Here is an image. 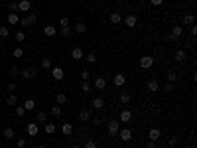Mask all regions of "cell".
Listing matches in <instances>:
<instances>
[{"label":"cell","mask_w":197,"mask_h":148,"mask_svg":"<svg viewBox=\"0 0 197 148\" xmlns=\"http://www.w3.org/2000/svg\"><path fill=\"white\" fill-rule=\"evenodd\" d=\"M10 73H12V75H18V73H20V69H18L16 65H12V67H10Z\"/></svg>","instance_id":"obj_48"},{"label":"cell","mask_w":197,"mask_h":148,"mask_svg":"<svg viewBox=\"0 0 197 148\" xmlns=\"http://www.w3.org/2000/svg\"><path fill=\"white\" fill-rule=\"evenodd\" d=\"M87 61H89V63H95V61H97V56H95V53L91 52L89 56H87Z\"/></svg>","instance_id":"obj_46"},{"label":"cell","mask_w":197,"mask_h":148,"mask_svg":"<svg viewBox=\"0 0 197 148\" xmlns=\"http://www.w3.org/2000/svg\"><path fill=\"white\" fill-rule=\"evenodd\" d=\"M178 144V138H170V146H175Z\"/></svg>","instance_id":"obj_54"},{"label":"cell","mask_w":197,"mask_h":148,"mask_svg":"<svg viewBox=\"0 0 197 148\" xmlns=\"http://www.w3.org/2000/svg\"><path fill=\"white\" fill-rule=\"evenodd\" d=\"M111 22L112 24H120L122 22V14H120V12H112L111 14Z\"/></svg>","instance_id":"obj_20"},{"label":"cell","mask_w":197,"mask_h":148,"mask_svg":"<svg viewBox=\"0 0 197 148\" xmlns=\"http://www.w3.org/2000/svg\"><path fill=\"white\" fill-rule=\"evenodd\" d=\"M118 101H120V105H128V103H130V93L122 91V93L118 95Z\"/></svg>","instance_id":"obj_14"},{"label":"cell","mask_w":197,"mask_h":148,"mask_svg":"<svg viewBox=\"0 0 197 148\" xmlns=\"http://www.w3.org/2000/svg\"><path fill=\"white\" fill-rule=\"evenodd\" d=\"M16 103H18V97H16V93H10L6 99V105L8 107H16Z\"/></svg>","instance_id":"obj_17"},{"label":"cell","mask_w":197,"mask_h":148,"mask_svg":"<svg viewBox=\"0 0 197 148\" xmlns=\"http://www.w3.org/2000/svg\"><path fill=\"white\" fill-rule=\"evenodd\" d=\"M16 146H18V148H24V146H26V138H18V140H16Z\"/></svg>","instance_id":"obj_45"},{"label":"cell","mask_w":197,"mask_h":148,"mask_svg":"<svg viewBox=\"0 0 197 148\" xmlns=\"http://www.w3.org/2000/svg\"><path fill=\"white\" fill-rule=\"evenodd\" d=\"M61 132H63V134H65V136H69V134H71V132H73V126H71V125H69V122H67V125H63V126H61Z\"/></svg>","instance_id":"obj_28"},{"label":"cell","mask_w":197,"mask_h":148,"mask_svg":"<svg viewBox=\"0 0 197 148\" xmlns=\"http://www.w3.org/2000/svg\"><path fill=\"white\" fill-rule=\"evenodd\" d=\"M8 34H10V30H8V26H0V38H6Z\"/></svg>","instance_id":"obj_36"},{"label":"cell","mask_w":197,"mask_h":148,"mask_svg":"<svg viewBox=\"0 0 197 148\" xmlns=\"http://www.w3.org/2000/svg\"><path fill=\"white\" fill-rule=\"evenodd\" d=\"M189 32H191V36H197V26H195V24H191V26H189Z\"/></svg>","instance_id":"obj_47"},{"label":"cell","mask_w":197,"mask_h":148,"mask_svg":"<svg viewBox=\"0 0 197 148\" xmlns=\"http://www.w3.org/2000/svg\"><path fill=\"white\" fill-rule=\"evenodd\" d=\"M24 40H26L24 32H16V42H24Z\"/></svg>","instance_id":"obj_43"},{"label":"cell","mask_w":197,"mask_h":148,"mask_svg":"<svg viewBox=\"0 0 197 148\" xmlns=\"http://www.w3.org/2000/svg\"><path fill=\"white\" fill-rule=\"evenodd\" d=\"M22 77H24V79H33V77H36V69H33V67L24 69V71H22Z\"/></svg>","instance_id":"obj_13"},{"label":"cell","mask_w":197,"mask_h":148,"mask_svg":"<svg viewBox=\"0 0 197 148\" xmlns=\"http://www.w3.org/2000/svg\"><path fill=\"white\" fill-rule=\"evenodd\" d=\"M24 113H26L24 107H16V117H24Z\"/></svg>","instance_id":"obj_44"},{"label":"cell","mask_w":197,"mask_h":148,"mask_svg":"<svg viewBox=\"0 0 197 148\" xmlns=\"http://www.w3.org/2000/svg\"><path fill=\"white\" fill-rule=\"evenodd\" d=\"M26 130H28V134H30V136H37V132H40V126H37L36 122H28Z\"/></svg>","instance_id":"obj_6"},{"label":"cell","mask_w":197,"mask_h":148,"mask_svg":"<svg viewBox=\"0 0 197 148\" xmlns=\"http://www.w3.org/2000/svg\"><path fill=\"white\" fill-rule=\"evenodd\" d=\"M36 148H45V146H41V144H37V146H36Z\"/></svg>","instance_id":"obj_55"},{"label":"cell","mask_w":197,"mask_h":148,"mask_svg":"<svg viewBox=\"0 0 197 148\" xmlns=\"http://www.w3.org/2000/svg\"><path fill=\"white\" fill-rule=\"evenodd\" d=\"M6 20H8V24H10V26H16V24H20V18H18V14H16V12H10V14L6 16Z\"/></svg>","instance_id":"obj_11"},{"label":"cell","mask_w":197,"mask_h":148,"mask_svg":"<svg viewBox=\"0 0 197 148\" xmlns=\"http://www.w3.org/2000/svg\"><path fill=\"white\" fill-rule=\"evenodd\" d=\"M83 148H97V142H95V140H91V138H89V140L85 142V146H83Z\"/></svg>","instance_id":"obj_40"},{"label":"cell","mask_w":197,"mask_h":148,"mask_svg":"<svg viewBox=\"0 0 197 148\" xmlns=\"http://www.w3.org/2000/svg\"><path fill=\"white\" fill-rule=\"evenodd\" d=\"M51 77L61 81V79H63V69H61V67H51Z\"/></svg>","instance_id":"obj_10"},{"label":"cell","mask_w":197,"mask_h":148,"mask_svg":"<svg viewBox=\"0 0 197 148\" xmlns=\"http://www.w3.org/2000/svg\"><path fill=\"white\" fill-rule=\"evenodd\" d=\"M75 32H77V34H85L87 32V26L83 22H77V24H75Z\"/></svg>","instance_id":"obj_27"},{"label":"cell","mask_w":197,"mask_h":148,"mask_svg":"<svg viewBox=\"0 0 197 148\" xmlns=\"http://www.w3.org/2000/svg\"><path fill=\"white\" fill-rule=\"evenodd\" d=\"M55 101H57V105L61 107V105L67 103V95H65V93H57V95H55Z\"/></svg>","instance_id":"obj_24"},{"label":"cell","mask_w":197,"mask_h":148,"mask_svg":"<svg viewBox=\"0 0 197 148\" xmlns=\"http://www.w3.org/2000/svg\"><path fill=\"white\" fill-rule=\"evenodd\" d=\"M36 118H37V122H45V121H47V115H45V111H40L36 115Z\"/></svg>","instance_id":"obj_33"},{"label":"cell","mask_w":197,"mask_h":148,"mask_svg":"<svg viewBox=\"0 0 197 148\" xmlns=\"http://www.w3.org/2000/svg\"><path fill=\"white\" fill-rule=\"evenodd\" d=\"M181 34H183V26H174V30H171V34H170V40H178Z\"/></svg>","instance_id":"obj_9"},{"label":"cell","mask_w":197,"mask_h":148,"mask_svg":"<svg viewBox=\"0 0 197 148\" xmlns=\"http://www.w3.org/2000/svg\"><path fill=\"white\" fill-rule=\"evenodd\" d=\"M124 24H126L128 28H134V26L138 24V18H136L134 14H130V16H126V18H124Z\"/></svg>","instance_id":"obj_12"},{"label":"cell","mask_w":197,"mask_h":148,"mask_svg":"<svg viewBox=\"0 0 197 148\" xmlns=\"http://www.w3.org/2000/svg\"><path fill=\"white\" fill-rule=\"evenodd\" d=\"M33 107H36V101H33V99H26V103H24V109H26V111H32Z\"/></svg>","instance_id":"obj_29"},{"label":"cell","mask_w":197,"mask_h":148,"mask_svg":"<svg viewBox=\"0 0 197 148\" xmlns=\"http://www.w3.org/2000/svg\"><path fill=\"white\" fill-rule=\"evenodd\" d=\"M146 148H156V142H154V140H150L148 144H146Z\"/></svg>","instance_id":"obj_53"},{"label":"cell","mask_w":197,"mask_h":148,"mask_svg":"<svg viewBox=\"0 0 197 148\" xmlns=\"http://www.w3.org/2000/svg\"><path fill=\"white\" fill-rule=\"evenodd\" d=\"M81 91H83V93H89V91H91V83H89V81H83Z\"/></svg>","instance_id":"obj_38"},{"label":"cell","mask_w":197,"mask_h":148,"mask_svg":"<svg viewBox=\"0 0 197 148\" xmlns=\"http://www.w3.org/2000/svg\"><path fill=\"white\" fill-rule=\"evenodd\" d=\"M71 148H81V146H77V144H75V146H71Z\"/></svg>","instance_id":"obj_56"},{"label":"cell","mask_w":197,"mask_h":148,"mask_svg":"<svg viewBox=\"0 0 197 148\" xmlns=\"http://www.w3.org/2000/svg\"><path fill=\"white\" fill-rule=\"evenodd\" d=\"M107 130H108V136H116V134H118V130H120V122L114 121V118H112V121H108L107 122Z\"/></svg>","instance_id":"obj_1"},{"label":"cell","mask_w":197,"mask_h":148,"mask_svg":"<svg viewBox=\"0 0 197 148\" xmlns=\"http://www.w3.org/2000/svg\"><path fill=\"white\" fill-rule=\"evenodd\" d=\"M174 57H175V61H183V59H185V52H183V49H178Z\"/></svg>","instance_id":"obj_30"},{"label":"cell","mask_w":197,"mask_h":148,"mask_svg":"<svg viewBox=\"0 0 197 148\" xmlns=\"http://www.w3.org/2000/svg\"><path fill=\"white\" fill-rule=\"evenodd\" d=\"M4 138H8V140H14V138H16L14 128H10V126H8V128H4Z\"/></svg>","instance_id":"obj_19"},{"label":"cell","mask_w":197,"mask_h":148,"mask_svg":"<svg viewBox=\"0 0 197 148\" xmlns=\"http://www.w3.org/2000/svg\"><path fill=\"white\" fill-rule=\"evenodd\" d=\"M95 87L100 89V91H103V89H107V79H104V77H99L97 81H95Z\"/></svg>","instance_id":"obj_25"},{"label":"cell","mask_w":197,"mask_h":148,"mask_svg":"<svg viewBox=\"0 0 197 148\" xmlns=\"http://www.w3.org/2000/svg\"><path fill=\"white\" fill-rule=\"evenodd\" d=\"M124 83H126V77H124L122 73H116V75H114V85H116V87H122Z\"/></svg>","instance_id":"obj_16"},{"label":"cell","mask_w":197,"mask_h":148,"mask_svg":"<svg viewBox=\"0 0 197 148\" xmlns=\"http://www.w3.org/2000/svg\"><path fill=\"white\" fill-rule=\"evenodd\" d=\"M89 77H91V73H89L87 69H83V71H81V79H83V81H89Z\"/></svg>","instance_id":"obj_41"},{"label":"cell","mask_w":197,"mask_h":148,"mask_svg":"<svg viewBox=\"0 0 197 148\" xmlns=\"http://www.w3.org/2000/svg\"><path fill=\"white\" fill-rule=\"evenodd\" d=\"M158 89H160V85H158V81H156V79H150V81H148V91L156 93Z\"/></svg>","instance_id":"obj_23"},{"label":"cell","mask_w":197,"mask_h":148,"mask_svg":"<svg viewBox=\"0 0 197 148\" xmlns=\"http://www.w3.org/2000/svg\"><path fill=\"white\" fill-rule=\"evenodd\" d=\"M51 115H53V117H61V107H59V105L51 107Z\"/></svg>","instance_id":"obj_35"},{"label":"cell","mask_w":197,"mask_h":148,"mask_svg":"<svg viewBox=\"0 0 197 148\" xmlns=\"http://www.w3.org/2000/svg\"><path fill=\"white\" fill-rule=\"evenodd\" d=\"M18 10V2H10V12H16Z\"/></svg>","instance_id":"obj_49"},{"label":"cell","mask_w":197,"mask_h":148,"mask_svg":"<svg viewBox=\"0 0 197 148\" xmlns=\"http://www.w3.org/2000/svg\"><path fill=\"white\" fill-rule=\"evenodd\" d=\"M36 22H37V16H36V14H26L24 18H20V24H22L24 28H28V26H33Z\"/></svg>","instance_id":"obj_2"},{"label":"cell","mask_w":197,"mask_h":148,"mask_svg":"<svg viewBox=\"0 0 197 148\" xmlns=\"http://www.w3.org/2000/svg\"><path fill=\"white\" fill-rule=\"evenodd\" d=\"M8 91H10V93L16 91V85H14V83H10V85H8Z\"/></svg>","instance_id":"obj_52"},{"label":"cell","mask_w":197,"mask_h":148,"mask_svg":"<svg viewBox=\"0 0 197 148\" xmlns=\"http://www.w3.org/2000/svg\"><path fill=\"white\" fill-rule=\"evenodd\" d=\"M71 57H73V59H81L83 57V49L81 48H73V49H71Z\"/></svg>","instance_id":"obj_22"},{"label":"cell","mask_w":197,"mask_h":148,"mask_svg":"<svg viewBox=\"0 0 197 148\" xmlns=\"http://www.w3.org/2000/svg\"><path fill=\"white\" fill-rule=\"evenodd\" d=\"M166 77H167V83H174L175 79H178V73H175V71H167Z\"/></svg>","instance_id":"obj_32"},{"label":"cell","mask_w":197,"mask_h":148,"mask_svg":"<svg viewBox=\"0 0 197 148\" xmlns=\"http://www.w3.org/2000/svg\"><path fill=\"white\" fill-rule=\"evenodd\" d=\"M160 128H150V132H148V138H150V140H154V142H156L158 140V138H160Z\"/></svg>","instance_id":"obj_15"},{"label":"cell","mask_w":197,"mask_h":148,"mask_svg":"<svg viewBox=\"0 0 197 148\" xmlns=\"http://www.w3.org/2000/svg\"><path fill=\"white\" fill-rule=\"evenodd\" d=\"M118 136L122 138L124 142H128V140L132 138V130H130V128H120V130H118Z\"/></svg>","instance_id":"obj_8"},{"label":"cell","mask_w":197,"mask_h":148,"mask_svg":"<svg viewBox=\"0 0 197 148\" xmlns=\"http://www.w3.org/2000/svg\"><path fill=\"white\" fill-rule=\"evenodd\" d=\"M44 130H45V134H53L55 132V125L53 122H44Z\"/></svg>","instance_id":"obj_21"},{"label":"cell","mask_w":197,"mask_h":148,"mask_svg":"<svg viewBox=\"0 0 197 148\" xmlns=\"http://www.w3.org/2000/svg\"><path fill=\"white\" fill-rule=\"evenodd\" d=\"M16 148H18V146H16Z\"/></svg>","instance_id":"obj_57"},{"label":"cell","mask_w":197,"mask_h":148,"mask_svg":"<svg viewBox=\"0 0 197 148\" xmlns=\"http://www.w3.org/2000/svg\"><path fill=\"white\" fill-rule=\"evenodd\" d=\"M120 121L118 122H130L132 121V113L130 111H128V109H122V111H120Z\"/></svg>","instance_id":"obj_5"},{"label":"cell","mask_w":197,"mask_h":148,"mask_svg":"<svg viewBox=\"0 0 197 148\" xmlns=\"http://www.w3.org/2000/svg\"><path fill=\"white\" fill-rule=\"evenodd\" d=\"M61 34H63V36H65V38H69V36H71V34H73V30H71L69 26H67V28H61Z\"/></svg>","instance_id":"obj_39"},{"label":"cell","mask_w":197,"mask_h":148,"mask_svg":"<svg viewBox=\"0 0 197 148\" xmlns=\"http://www.w3.org/2000/svg\"><path fill=\"white\" fill-rule=\"evenodd\" d=\"M59 26L61 28H67V26H69V18H65V16H63V18L59 20Z\"/></svg>","instance_id":"obj_42"},{"label":"cell","mask_w":197,"mask_h":148,"mask_svg":"<svg viewBox=\"0 0 197 148\" xmlns=\"http://www.w3.org/2000/svg\"><path fill=\"white\" fill-rule=\"evenodd\" d=\"M44 34H45L47 38H53V36L57 34V28H55V26H45V28H44Z\"/></svg>","instance_id":"obj_18"},{"label":"cell","mask_w":197,"mask_h":148,"mask_svg":"<svg viewBox=\"0 0 197 148\" xmlns=\"http://www.w3.org/2000/svg\"><path fill=\"white\" fill-rule=\"evenodd\" d=\"M79 121H81V122L91 121V111H81V113H79Z\"/></svg>","instance_id":"obj_26"},{"label":"cell","mask_w":197,"mask_h":148,"mask_svg":"<svg viewBox=\"0 0 197 148\" xmlns=\"http://www.w3.org/2000/svg\"><path fill=\"white\" fill-rule=\"evenodd\" d=\"M91 107L97 109V111H100V109L104 107V99H103V97H93V101H91Z\"/></svg>","instance_id":"obj_4"},{"label":"cell","mask_w":197,"mask_h":148,"mask_svg":"<svg viewBox=\"0 0 197 148\" xmlns=\"http://www.w3.org/2000/svg\"><path fill=\"white\" fill-rule=\"evenodd\" d=\"M30 8H32V2H30V0H20V2H18V10L20 12H26V14H28V12H30Z\"/></svg>","instance_id":"obj_7"},{"label":"cell","mask_w":197,"mask_h":148,"mask_svg":"<svg viewBox=\"0 0 197 148\" xmlns=\"http://www.w3.org/2000/svg\"><path fill=\"white\" fill-rule=\"evenodd\" d=\"M41 67L44 69H51V59H41Z\"/></svg>","instance_id":"obj_37"},{"label":"cell","mask_w":197,"mask_h":148,"mask_svg":"<svg viewBox=\"0 0 197 148\" xmlns=\"http://www.w3.org/2000/svg\"><path fill=\"white\" fill-rule=\"evenodd\" d=\"M12 56H14L16 59H20V57L24 56V49L22 48H14V49H12Z\"/></svg>","instance_id":"obj_31"},{"label":"cell","mask_w":197,"mask_h":148,"mask_svg":"<svg viewBox=\"0 0 197 148\" xmlns=\"http://www.w3.org/2000/svg\"><path fill=\"white\" fill-rule=\"evenodd\" d=\"M183 24H185V26H191V24H193V16L185 14V16H183Z\"/></svg>","instance_id":"obj_34"},{"label":"cell","mask_w":197,"mask_h":148,"mask_svg":"<svg viewBox=\"0 0 197 148\" xmlns=\"http://www.w3.org/2000/svg\"><path fill=\"white\" fill-rule=\"evenodd\" d=\"M150 2H152V6H162L164 0H150Z\"/></svg>","instance_id":"obj_50"},{"label":"cell","mask_w":197,"mask_h":148,"mask_svg":"<svg viewBox=\"0 0 197 148\" xmlns=\"http://www.w3.org/2000/svg\"><path fill=\"white\" fill-rule=\"evenodd\" d=\"M164 91H167V93H170V91H174V85H171V83H167V85L164 87Z\"/></svg>","instance_id":"obj_51"},{"label":"cell","mask_w":197,"mask_h":148,"mask_svg":"<svg viewBox=\"0 0 197 148\" xmlns=\"http://www.w3.org/2000/svg\"><path fill=\"white\" fill-rule=\"evenodd\" d=\"M154 65V57L152 56H142L140 57V67L142 69H150Z\"/></svg>","instance_id":"obj_3"}]
</instances>
